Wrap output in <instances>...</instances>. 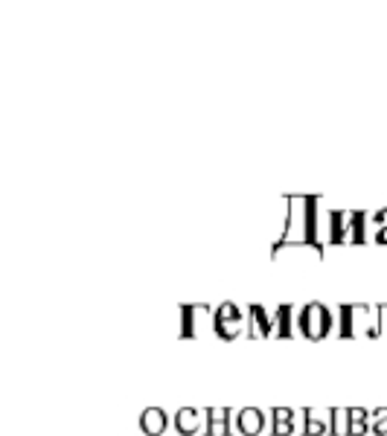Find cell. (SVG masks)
Wrapping results in <instances>:
<instances>
[{
	"label": "cell",
	"mask_w": 387,
	"mask_h": 436,
	"mask_svg": "<svg viewBox=\"0 0 387 436\" xmlns=\"http://www.w3.org/2000/svg\"><path fill=\"white\" fill-rule=\"evenodd\" d=\"M329 326H332V314H329V308L323 303H309L303 308L300 329H303V334L309 337V341H321V337H326Z\"/></svg>",
	"instance_id": "obj_1"
},
{
	"label": "cell",
	"mask_w": 387,
	"mask_h": 436,
	"mask_svg": "<svg viewBox=\"0 0 387 436\" xmlns=\"http://www.w3.org/2000/svg\"><path fill=\"white\" fill-rule=\"evenodd\" d=\"M213 329L219 332V337H225V341L236 337L239 329H242L239 305H233V303H222L219 308H215V314H213Z\"/></svg>",
	"instance_id": "obj_2"
},
{
	"label": "cell",
	"mask_w": 387,
	"mask_h": 436,
	"mask_svg": "<svg viewBox=\"0 0 387 436\" xmlns=\"http://www.w3.org/2000/svg\"><path fill=\"white\" fill-rule=\"evenodd\" d=\"M140 430L143 433H149V436H157L166 430V413L160 407H146L140 413Z\"/></svg>",
	"instance_id": "obj_3"
},
{
	"label": "cell",
	"mask_w": 387,
	"mask_h": 436,
	"mask_svg": "<svg viewBox=\"0 0 387 436\" xmlns=\"http://www.w3.org/2000/svg\"><path fill=\"white\" fill-rule=\"evenodd\" d=\"M236 425H239V430H242V433L254 436V433H259V430H262V413H259L256 407H245V410H239Z\"/></svg>",
	"instance_id": "obj_4"
},
{
	"label": "cell",
	"mask_w": 387,
	"mask_h": 436,
	"mask_svg": "<svg viewBox=\"0 0 387 436\" xmlns=\"http://www.w3.org/2000/svg\"><path fill=\"white\" fill-rule=\"evenodd\" d=\"M201 410H196V407H184L181 413L175 416V425H178V430L181 433H196V430H201Z\"/></svg>",
	"instance_id": "obj_5"
},
{
	"label": "cell",
	"mask_w": 387,
	"mask_h": 436,
	"mask_svg": "<svg viewBox=\"0 0 387 436\" xmlns=\"http://www.w3.org/2000/svg\"><path fill=\"white\" fill-rule=\"evenodd\" d=\"M210 433H215V436H222V433H227L230 430V425H227V419H230V410L227 407H210Z\"/></svg>",
	"instance_id": "obj_6"
},
{
	"label": "cell",
	"mask_w": 387,
	"mask_h": 436,
	"mask_svg": "<svg viewBox=\"0 0 387 436\" xmlns=\"http://www.w3.org/2000/svg\"><path fill=\"white\" fill-rule=\"evenodd\" d=\"M367 419H370V413L364 407H350V433L352 436L367 433Z\"/></svg>",
	"instance_id": "obj_7"
},
{
	"label": "cell",
	"mask_w": 387,
	"mask_h": 436,
	"mask_svg": "<svg viewBox=\"0 0 387 436\" xmlns=\"http://www.w3.org/2000/svg\"><path fill=\"white\" fill-rule=\"evenodd\" d=\"M332 433H350V410L347 407L332 410Z\"/></svg>",
	"instance_id": "obj_8"
},
{
	"label": "cell",
	"mask_w": 387,
	"mask_h": 436,
	"mask_svg": "<svg viewBox=\"0 0 387 436\" xmlns=\"http://www.w3.org/2000/svg\"><path fill=\"white\" fill-rule=\"evenodd\" d=\"M323 430H326V425L318 419V413H314V410H306V433L318 436V433H323Z\"/></svg>",
	"instance_id": "obj_9"
},
{
	"label": "cell",
	"mask_w": 387,
	"mask_h": 436,
	"mask_svg": "<svg viewBox=\"0 0 387 436\" xmlns=\"http://www.w3.org/2000/svg\"><path fill=\"white\" fill-rule=\"evenodd\" d=\"M373 430L376 433H387V410H376V413H373Z\"/></svg>",
	"instance_id": "obj_10"
},
{
	"label": "cell",
	"mask_w": 387,
	"mask_h": 436,
	"mask_svg": "<svg viewBox=\"0 0 387 436\" xmlns=\"http://www.w3.org/2000/svg\"><path fill=\"white\" fill-rule=\"evenodd\" d=\"M274 422H288V425H292L294 422V410L292 407H277L274 410Z\"/></svg>",
	"instance_id": "obj_11"
},
{
	"label": "cell",
	"mask_w": 387,
	"mask_h": 436,
	"mask_svg": "<svg viewBox=\"0 0 387 436\" xmlns=\"http://www.w3.org/2000/svg\"><path fill=\"white\" fill-rule=\"evenodd\" d=\"M274 433H277V436H288V433H294V425H288V422H274Z\"/></svg>",
	"instance_id": "obj_12"
}]
</instances>
